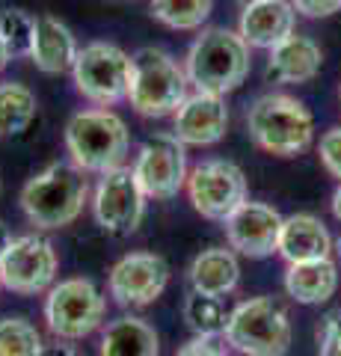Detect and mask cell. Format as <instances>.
Listing matches in <instances>:
<instances>
[{"instance_id":"28","label":"cell","mask_w":341,"mask_h":356,"mask_svg":"<svg viewBox=\"0 0 341 356\" xmlns=\"http://www.w3.org/2000/svg\"><path fill=\"white\" fill-rule=\"evenodd\" d=\"M321 353L317 356H341V315H326L321 330H317Z\"/></svg>"},{"instance_id":"38","label":"cell","mask_w":341,"mask_h":356,"mask_svg":"<svg viewBox=\"0 0 341 356\" xmlns=\"http://www.w3.org/2000/svg\"><path fill=\"white\" fill-rule=\"evenodd\" d=\"M0 288H3V282H0Z\"/></svg>"},{"instance_id":"17","label":"cell","mask_w":341,"mask_h":356,"mask_svg":"<svg viewBox=\"0 0 341 356\" xmlns=\"http://www.w3.org/2000/svg\"><path fill=\"white\" fill-rule=\"evenodd\" d=\"M321 63H324L321 44L309 36H294L291 33L288 39L270 51L264 77L273 83H309L321 72Z\"/></svg>"},{"instance_id":"3","label":"cell","mask_w":341,"mask_h":356,"mask_svg":"<svg viewBox=\"0 0 341 356\" xmlns=\"http://www.w3.org/2000/svg\"><path fill=\"white\" fill-rule=\"evenodd\" d=\"M187 72L160 48H140L131 57L128 102L146 119L169 116L187 98Z\"/></svg>"},{"instance_id":"23","label":"cell","mask_w":341,"mask_h":356,"mask_svg":"<svg viewBox=\"0 0 341 356\" xmlns=\"http://www.w3.org/2000/svg\"><path fill=\"white\" fill-rule=\"evenodd\" d=\"M36 116V95L24 83H0V137H18Z\"/></svg>"},{"instance_id":"18","label":"cell","mask_w":341,"mask_h":356,"mask_svg":"<svg viewBox=\"0 0 341 356\" xmlns=\"http://www.w3.org/2000/svg\"><path fill=\"white\" fill-rule=\"evenodd\" d=\"M78 42L74 33L53 15H39L36 18V33H33V48L30 60L39 72L45 74H63L74 69L78 60Z\"/></svg>"},{"instance_id":"10","label":"cell","mask_w":341,"mask_h":356,"mask_svg":"<svg viewBox=\"0 0 341 356\" xmlns=\"http://www.w3.org/2000/svg\"><path fill=\"white\" fill-rule=\"evenodd\" d=\"M92 214L107 235L122 238L137 232L142 214H146V193H142L134 170L116 166V170L101 175L92 199Z\"/></svg>"},{"instance_id":"26","label":"cell","mask_w":341,"mask_h":356,"mask_svg":"<svg viewBox=\"0 0 341 356\" xmlns=\"http://www.w3.org/2000/svg\"><path fill=\"white\" fill-rule=\"evenodd\" d=\"M33 33H36V18L24 9H6L0 13V42L9 54V60L30 57Z\"/></svg>"},{"instance_id":"36","label":"cell","mask_w":341,"mask_h":356,"mask_svg":"<svg viewBox=\"0 0 341 356\" xmlns=\"http://www.w3.org/2000/svg\"><path fill=\"white\" fill-rule=\"evenodd\" d=\"M335 252H338V259H341V238L335 241Z\"/></svg>"},{"instance_id":"33","label":"cell","mask_w":341,"mask_h":356,"mask_svg":"<svg viewBox=\"0 0 341 356\" xmlns=\"http://www.w3.org/2000/svg\"><path fill=\"white\" fill-rule=\"evenodd\" d=\"M9 243H13V232H9V229L3 226V222H0V255L6 252V247H9Z\"/></svg>"},{"instance_id":"12","label":"cell","mask_w":341,"mask_h":356,"mask_svg":"<svg viewBox=\"0 0 341 356\" xmlns=\"http://www.w3.org/2000/svg\"><path fill=\"white\" fill-rule=\"evenodd\" d=\"M134 175L149 199H172L187 184V152L175 134H155L142 143Z\"/></svg>"},{"instance_id":"20","label":"cell","mask_w":341,"mask_h":356,"mask_svg":"<svg viewBox=\"0 0 341 356\" xmlns=\"http://www.w3.org/2000/svg\"><path fill=\"white\" fill-rule=\"evenodd\" d=\"M338 288V270L329 259H315V261H300L288 264L285 273V291L303 306H321Z\"/></svg>"},{"instance_id":"16","label":"cell","mask_w":341,"mask_h":356,"mask_svg":"<svg viewBox=\"0 0 341 356\" xmlns=\"http://www.w3.org/2000/svg\"><path fill=\"white\" fill-rule=\"evenodd\" d=\"M297 9L288 0H256L247 3L240 13V36L249 48H267L273 51L279 42H285L294 33Z\"/></svg>"},{"instance_id":"37","label":"cell","mask_w":341,"mask_h":356,"mask_svg":"<svg viewBox=\"0 0 341 356\" xmlns=\"http://www.w3.org/2000/svg\"><path fill=\"white\" fill-rule=\"evenodd\" d=\"M240 3H244V6H247V3H256V0H240Z\"/></svg>"},{"instance_id":"1","label":"cell","mask_w":341,"mask_h":356,"mask_svg":"<svg viewBox=\"0 0 341 356\" xmlns=\"http://www.w3.org/2000/svg\"><path fill=\"white\" fill-rule=\"evenodd\" d=\"M184 72L187 81L196 86V92L226 95L247 81L249 44L240 33H232L226 27H208L187 51Z\"/></svg>"},{"instance_id":"22","label":"cell","mask_w":341,"mask_h":356,"mask_svg":"<svg viewBox=\"0 0 341 356\" xmlns=\"http://www.w3.org/2000/svg\"><path fill=\"white\" fill-rule=\"evenodd\" d=\"M101 356H160L158 332L142 318H116L101 336Z\"/></svg>"},{"instance_id":"27","label":"cell","mask_w":341,"mask_h":356,"mask_svg":"<svg viewBox=\"0 0 341 356\" xmlns=\"http://www.w3.org/2000/svg\"><path fill=\"white\" fill-rule=\"evenodd\" d=\"M45 350L39 330L24 318L0 321V356H39Z\"/></svg>"},{"instance_id":"19","label":"cell","mask_w":341,"mask_h":356,"mask_svg":"<svg viewBox=\"0 0 341 356\" xmlns=\"http://www.w3.org/2000/svg\"><path fill=\"white\" fill-rule=\"evenodd\" d=\"M276 252L288 264L329 259V252H333V238H329L326 226L317 217H312V214H291V217L282 220Z\"/></svg>"},{"instance_id":"14","label":"cell","mask_w":341,"mask_h":356,"mask_svg":"<svg viewBox=\"0 0 341 356\" xmlns=\"http://www.w3.org/2000/svg\"><path fill=\"white\" fill-rule=\"evenodd\" d=\"M282 214L276 208L264 202H247L240 205L232 217L226 220V238L232 250L249 259H267L279 247V232H282Z\"/></svg>"},{"instance_id":"24","label":"cell","mask_w":341,"mask_h":356,"mask_svg":"<svg viewBox=\"0 0 341 356\" xmlns=\"http://www.w3.org/2000/svg\"><path fill=\"white\" fill-rule=\"evenodd\" d=\"M214 9V0H151V15L172 30L202 27Z\"/></svg>"},{"instance_id":"6","label":"cell","mask_w":341,"mask_h":356,"mask_svg":"<svg viewBox=\"0 0 341 356\" xmlns=\"http://www.w3.org/2000/svg\"><path fill=\"white\" fill-rule=\"evenodd\" d=\"M226 341L244 356H285L291 348V321L270 297L240 303L226 321Z\"/></svg>"},{"instance_id":"39","label":"cell","mask_w":341,"mask_h":356,"mask_svg":"<svg viewBox=\"0 0 341 356\" xmlns=\"http://www.w3.org/2000/svg\"><path fill=\"white\" fill-rule=\"evenodd\" d=\"M338 95H341V89H338Z\"/></svg>"},{"instance_id":"13","label":"cell","mask_w":341,"mask_h":356,"mask_svg":"<svg viewBox=\"0 0 341 356\" xmlns=\"http://www.w3.org/2000/svg\"><path fill=\"white\" fill-rule=\"evenodd\" d=\"M169 282V264L155 252H131L110 270V297L119 306H149Z\"/></svg>"},{"instance_id":"34","label":"cell","mask_w":341,"mask_h":356,"mask_svg":"<svg viewBox=\"0 0 341 356\" xmlns=\"http://www.w3.org/2000/svg\"><path fill=\"white\" fill-rule=\"evenodd\" d=\"M333 214H335V220L341 222V187L333 193Z\"/></svg>"},{"instance_id":"15","label":"cell","mask_w":341,"mask_h":356,"mask_svg":"<svg viewBox=\"0 0 341 356\" xmlns=\"http://www.w3.org/2000/svg\"><path fill=\"white\" fill-rule=\"evenodd\" d=\"M226 128H228V107L223 95L193 92L172 113V134L184 146H214V143L226 137Z\"/></svg>"},{"instance_id":"32","label":"cell","mask_w":341,"mask_h":356,"mask_svg":"<svg viewBox=\"0 0 341 356\" xmlns=\"http://www.w3.org/2000/svg\"><path fill=\"white\" fill-rule=\"evenodd\" d=\"M39 356H83L78 348H72V344H51V348H45Z\"/></svg>"},{"instance_id":"7","label":"cell","mask_w":341,"mask_h":356,"mask_svg":"<svg viewBox=\"0 0 341 356\" xmlns=\"http://www.w3.org/2000/svg\"><path fill=\"white\" fill-rule=\"evenodd\" d=\"M45 321L57 339L65 341L86 339L104 321V297L92 280H83V276L63 280L48 291Z\"/></svg>"},{"instance_id":"5","label":"cell","mask_w":341,"mask_h":356,"mask_svg":"<svg viewBox=\"0 0 341 356\" xmlns=\"http://www.w3.org/2000/svg\"><path fill=\"white\" fill-rule=\"evenodd\" d=\"M247 125L258 149L294 158L312 146L315 122L303 102L291 95H261L247 113Z\"/></svg>"},{"instance_id":"2","label":"cell","mask_w":341,"mask_h":356,"mask_svg":"<svg viewBox=\"0 0 341 356\" xmlns=\"http://www.w3.org/2000/svg\"><path fill=\"white\" fill-rule=\"evenodd\" d=\"M90 196L83 170L74 163H51L21 191V211L36 229H65L81 217Z\"/></svg>"},{"instance_id":"8","label":"cell","mask_w":341,"mask_h":356,"mask_svg":"<svg viewBox=\"0 0 341 356\" xmlns=\"http://www.w3.org/2000/svg\"><path fill=\"white\" fill-rule=\"evenodd\" d=\"M74 86L92 104L113 107L128 98L131 86V57L110 42H92L74 60Z\"/></svg>"},{"instance_id":"4","label":"cell","mask_w":341,"mask_h":356,"mask_svg":"<svg viewBox=\"0 0 341 356\" xmlns=\"http://www.w3.org/2000/svg\"><path fill=\"white\" fill-rule=\"evenodd\" d=\"M128 125L113 110H83L65 125V149L83 172H110L128 154Z\"/></svg>"},{"instance_id":"25","label":"cell","mask_w":341,"mask_h":356,"mask_svg":"<svg viewBox=\"0 0 341 356\" xmlns=\"http://www.w3.org/2000/svg\"><path fill=\"white\" fill-rule=\"evenodd\" d=\"M184 321L190 324V330L196 332V336H208L214 339L219 336V332L226 330V306L219 297H211V294H199L193 291L190 297H187L184 303Z\"/></svg>"},{"instance_id":"11","label":"cell","mask_w":341,"mask_h":356,"mask_svg":"<svg viewBox=\"0 0 341 356\" xmlns=\"http://www.w3.org/2000/svg\"><path fill=\"white\" fill-rule=\"evenodd\" d=\"M57 276V250L42 235L13 238L6 252L0 255V282L15 294H39L51 288Z\"/></svg>"},{"instance_id":"21","label":"cell","mask_w":341,"mask_h":356,"mask_svg":"<svg viewBox=\"0 0 341 356\" xmlns=\"http://www.w3.org/2000/svg\"><path fill=\"white\" fill-rule=\"evenodd\" d=\"M238 280H240V264L232 250L211 247L196 255L190 264V285L199 294L223 297L228 291H235Z\"/></svg>"},{"instance_id":"35","label":"cell","mask_w":341,"mask_h":356,"mask_svg":"<svg viewBox=\"0 0 341 356\" xmlns=\"http://www.w3.org/2000/svg\"><path fill=\"white\" fill-rule=\"evenodd\" d=\"M9 63V54H6V48H3V42H0V69Z\"/></svg>"},{"instance_id":"30","label":"cell","mask_w":341,"mask_h":356,"mask_svg":"<svg viewBox=\"0 0 341 356\" xmlns=\"http://www.w3.org/2000/svg\"><path fill=\"white\" fill-rule=\"evenodd\" d=\"M291 6L306 18H329L341 13V0H291Z\"/></svg>"},{"instance_id":"31","label":"cell","mask_w":341,"mask_h":356,"mask_svg":"<svg viewBox=\"0 0 341 356\" xmlns=\"http://www.w3.org/2000/svg\"><path fill=\"white\" fill-rule=\"evenodd\" d=\"M175 356H226V350L219 348V344L214 339H208V336H196L193 341H187L184 348L175 353Z\"/></svg>"},{"instance_id":"9","label":"cell","mask_w":341,"mask_h":356,"mask_svg":"<svg viewBox=\"0 0 341 356\" xmlns=\"http://www.w3.org/2000/svg\"><path fill=\"white\" fill-rule=\"evenodd\" d=\"M187 196L205 220L226 222L247 202V175L232 161H205L187 172Z\"/></svg>"},{"instance_id":"29","label":"cell","mask_w":341,"mask_h":356,"mask_svg":"<svg viewBox=\"0 0 341 356\" xmlns=\"http://www.w3.org/2000/svg\"><path fill=\"white\" fill-rule=\"evenodd\" d=\"M321 161L329 172L341 181V128H333L324 134L321 140Z\"/></svg>"}]
</instances>
